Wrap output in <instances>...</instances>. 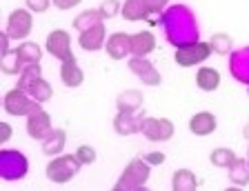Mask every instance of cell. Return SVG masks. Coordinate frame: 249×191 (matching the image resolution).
Wrapping results in <instances>:
<instances>
[{"label":"cell","mask_w":249,"mask_h":191,"mask_svg":"<svg viewBox=\"0 0 249 191\" xmlns=\"http://www.w3.org/2000/svg\"><path fill=\"white\" fill-rule=\"evenodd\" d=\"M247 162H249V149H247Z\"/></svg>","instance_id":"60d3db41"},{"label":"cell","mask_w":249,"mask_h":191,"mask_svg":"<svg viewBox=\"0 0 249 191\" xmlns=\"http://www.w3.org/2000/svg\"><path fill=\"white\" fill-rule=\"evenodd\" d=\"M11 134H14V129H11L9 122H0V145L9 142V140H11Z\"/></svg>","instance_id":"74e56055"},{"label":"cell","mask_w":249,"mask_h":191,"mask_svg":"<svg viewBox=\"0 0 249 191\" xmlns=\"http://www.w3.org/2000/svg\"><path fill=\"white\" fill-rule=\"evenodd\" d=\"M105 42H107L105 20L87 31H80V36H78V45L83 47L85 52H100V49H105Z\"/></svg>","instance_id":"9a60e30c"},{"label":"cell","mask_w":249,"mask_h":191,"mask_svg":"<svg viewBox=\"0 0 249 191\" xmlns=\"http://www.w3.org/2000/svg\"><path fill=\"white\" fill-rule=\"evenodd\" d=\"M52 116L47 114L42 107H38L36 111H31L29 116H27V134H29V138L34 140H45L47 134L52 131Z\"/></svg>","instance_id":"8fae6325"},{"label":"cell","mask_w":249,"mask_h":191,"mask_svg":"<svg viewBox=\"0 0 249 191\" xmlns=\"http://www.w3.org/2000/svg\"><path fill=\"white\" fill-rule=\"evenodd\" d=\"M80 2H83V0H52V5L60 11H69V9H73V7H78Z\"/></svg>","instance_id":"d590c367"},{"label":"cell","mask_w":249,"mask_h":191,"mask_svg":"<svg viewBox=\"0 0 249 191\" xmlns=\"http://www.w3.org/2000/svg\"><path fill=\"white\" fill-rule=\"evenodd\" d=\"M0 69H2V73H7V76H16V73H20L22 69H25V65L20 62L16 49H9V52L0 53Z\"/></svg>","instance_id":"4316f807"},{"label":"cell","mask_w":249,"mask_h":191,"mask_svg":"<svg viewBox=\"0 0 249 191\" xmlns=\"http://www.w3.org/2000/svg\"><path fill=\"white\" fill-rule=\"evenodd\" d=\"M229 73L236 83L245 85V87L249 85V47L229 53Z\"/></svg>","instance_id":"7c38bea8"},{"label":"cell","mask_w":249,"mask_h":191,"mask_svg":"<svg viewBox=\"0 0 249 191\" xmlns=\"http://www.w3.org/2000/svg\"><path fill=\"white\" fill-rule=\"evenodd\" d=\"M120 9H123V2L120 0H103L98 7V11L103 14L105 20H111V18H116V16L120 14Z\"/></svg>","instance_id":"d6a6232c"},{"label":"cell","mask_w":249,"mask_h":191,"mask_svg":"<svg viewBox=\"0 0 249 191\" xmlns=\"http://www.w3.org/2000/svg\"><path fill=\"white\" fill-rule=\"evenodd\" d=\"M160 27L165 31V40L171 47H185L200 40V29H198L196 14L187 5H169L162 11Z\"/></svg>","instance_id":"6da1fadb"},{"label":"cell","mask_w":249,"mask_h":191,"mask_svg":"<svg viewBox=\"0 0 249 191\" xmlns=\"http://www.w3.org/2000/svg\"><path fill=\"white\" fill-rule=\"evenodd\" d=\"M45 49L49 56H53L60 62L71 58L73 52H71V36H69V31H65V29L49 31V34H47V40H45Z\"/></svg>","instance_id":"30bf717a"},{"label":"cell","mask_w":249,"mask_h":191,"mask_svg":"<svg viewBox=\"0 0 249 191\" xmlns=\"http://www.w3.org/2000/svg\"><path fill=\"white\" fill-rule=\"evenodd\" d=\"M243 136H245V138H247V140H249V122H247V124H245V129H243Z\"/></svg>","instance_id":"ab89813d"},{"label":"cell","mask_w":249,"mask_h":191,"mask_svg":"<svg viewBox=\"0 0 249 191\" xmlns=\"http://www.w3.org/2000/svg\"><path fill=\"white\" fill-rule=\"evenodd\" d=\"M38 78H42L40 62H38V65H27V67L18 73V85H16V87H20V89H25V91H29V87L36 83Z\"/></svg>","instance_id":"f546056e"},{"label":"cell","mask_w":249,"mask_h":191,"mask_svg":"<svg viewBox=\"0 0 249 191\" xmlns=\"http://www.w3.org/2000/svg\"><path fill=\"white\" fill-rule=\"evenodd\" d=\"M142 158H145L151 167H158V165H162V162H165V154H160V151H149V154H145Z\"/></svg>","instance_id":"8d00e7d4"},{"label":"cell","mask_w":249,"mask_h":191,"mask_svg":"<svg viewBox=\"0 0 249 191\" xmlns=\"http://www.w3.org/2000/svg\"><path fill=\"white\" fill-rule=\"evenodd\" d=\"M209 45H212V52L216 53V56H229V53L233 52V40L229 34H225V31H218V34H213L212 38H209Z\"/></svg>","instance_id":"f1b7e54d"},{"label":"cell","mask_w":249,"mask_h":191,"mask_svg":"<svg viewBox=\"0 0 249 191\" xmlns=\"http://www.w3.org/2000/svg\"><path fill=\"white\" fill-rule=\"evenodd\" d=\"M80 162H78L76 154H65V156H53L49 165H47L45 174L47 180H52L53 185H67L69 180L76 178V174L80 171Z\"/></svg>","instance_id":"3957f363"},{"label":"cell","mask_w":249,"mask_h":191,"mask_svg":"<svg viewBox=\"0 0 249 191\" xmlns=\"http://www.w3.org/2000/svg\"><path fill=\"white\" fill-rule=\"evenodd\" d=\"M216 127H218V120L212 111H198V114H194L189 118V131L194 136H198V138H205V136L213 134Z\"/></svg>","instance_id":"e0dca14e"},{"label":"cell","mask_w":249,"mask_h":191,"mask_svg":"<svg viewBox=\"0 0 249 191\" xmlns=\"http://www.w3.org/2000/svg\"><path fill=\"white\" fill-rule=\"evenodd\" d=\"M103 14H100L98 9H87V11H80V14L73 18V29H78V34L80 31H87L91 29V27H96L98 22H103Z\"/></svg>","instance_id":"484cf974"},{"label":"cell","mask_w":249,"mask_h":191,"mask_svg":"<svg viewBox=\"0 0 249 191\" xmlns=\"http://www.w3.org/2000/svg\"><path fill=\"white\" fill-rule=\"evenodd\" d=\"M25 5L31 14H45L52 5V0H25Z\"/></svg>","instance_id":"e575fe53"},{"label":"cell","mask_w":249,"mask_h":191,"mask_svg":"<svg viewBox=\"0 0 249 191\" xmlns=\"http://www.w3.org/2000/svg\"><path fill=\"white\" fill-rule=\"evenodd\" d=\"M60 80H62V85H65V87H69V89H76V87H80V85L85 83V71L80 69L76 56L67 58V60H62V65H60Z\"/></svg>","instance_id":"2e32d148"},{"label":"cell","mask_w":249,"mask_h":191,"mask_svg":"<svg viewBox=\"0 0 249 191\" xmlns=\"http://www.w3.org/2000/svg\"><path fill=\"white\" fill-rule=\"evenodd\" d=\"M120 16L129 22H138V20H147L149 11L142 5V0H124L123 9H120Z\"/></svg>","instance_id":"cb8c5ba5"},{"label":"cell","mask_w":249,"mask_h":191,"mask_svg":"<svg viewBox=\"0 0 249 191\" xmlns=\"http://www.w3.org/2000/svg\"><path fill=\"white\" fill-rule=\"evenodd\" d=\"M151 176V165L140 156L134 160L127 162L124 171L120 174V178L116 180L114 191H134V189H142V187L149 182Z\"/></svg>","instance_id":"7a4b0ae2"},{"label":"cell","mask_w":249,"mask_h":191,"mask_svg":"<svg viewBox=\"0 0 249 191\" xmlns=\"http://www.w3.org/2000/svg\"><path fill=\"white\" fill-rule=\"evenodd\" d=\"M247 96H249V85H247Z\"/></svg>","instance_id":"b9f144b4"},{"label":"cell","mask_w":249,"mask_h":191,"mask_svg":"<svg viewBox=\"0 0 249 191\" xmlns=\"http://www.w3.org/2000/svg\"><path fill=\"white\" fill-rule=\"evenodd\" d=\"M9 42H11L9 34H7V31H2V34H0V53L9 52V49H11V47H9Z\"/></svg>","instance_id":"f35d334b"},{"label":"cell","mask_w":249,"mask_h":191,"mask_svg":"<svg viewBox=\"0 0 249 191\" xmlns=\"http://www.w3.org/2000/svg\"><path fill=\"white\" fill-rule=\"evenodd\" d=\"M34 29V16L29 9H14L7 18V34H9L11 40H27V36Z\"/></svg>","instance_id":"ba28073f"},{"label":"cell","mask_w":249,"mask_h":191,"mask_svg":"<svg viewBox=\"0 0 249 191\" xmlns=\"http://www.w3.org/2000/svg\"><path fill=\"white\" fill-rule=\"evenodd\" d=\"M233 160H236V154H233V149H229V147H216V149H212V154H209V162H212L213 167H218V169H229Z\"/></svg>","instance_id":"83f0119b"},{"label":"cell","mask_w":249,"mask_h":191,"mask_svg":"<svg viewBox=\"0 0 249 191\" xmlns=\"http://www.w3.org/2000/svg\"><path fill=\"white\" fill-rule=\"evenodd\" d=\"M229 182L233 187H247L249 185V162L247 158H236L229 167Z\"/></svg>","instance_id":"603a6c76"},{"label":"cell","mask_w":249,"mask_h":191,"mask_svg":"<svg viewBox=\"0 0 249 191\" xmlns=\"http://www.w3.org/2000/svg\"><path fill=\"white\" fill-rule=\"evenodd\" d=\"M156 49V36L151 31H136L131 34V56H149Z\"/></svg>","instance_id":"d6986e66"},{"label":"cell","mask_w":249,"mask_h":191,"mask_svg":"<svg viewBox=\"0 0 249 191\" xmlns=\"http://www.w3.org/2000/svg\"><path fill=\"white\" fill-rule=\"evenodd\" d=\"M42 142V154L49 156V158H53V156H60L62 149H65V145H67V131L65 129H52L49 134H47L45 140H40Z\"/></svg>","instance_id":"ac0fdd59"},{"label":"cell","mask_w":249,"mask_h":191,"mask_svg":"<svg viewBox=\"0 0 249 191\" xmlns=\"http://www.w3.org/2000/svg\"><path fill=\"white\" fill-rule=\"evenodd\" d=\"M212 45L209 42H202V40H196L192 45H185V47H178L174 52V60H176L178 67L182 69H189V67H196V65H202L212 56Z\"/></svg>","instance_id":"8992f818"},{"label":"cell","mask_w":249,"mask_h":191,"mask_svg":"<svg viewBox=\"0 0 249 191\" xmlns=\"http://www.w3.org/2000/svg\"><path fill=\"white\" fill-rule=\"evenodd\" d=\"M145 111H118L114 118V131L118 136H134L140 134V127H142V120H145Z\"/></svg>","instance_id":"4fadbf2b"},{"label":"cell","mask_w":249,"mask_h":191,"mask_svg":"<svg viewBox=\"0 0 249 191\" xmlns=\"http://www.w3.org/2000/svg\"><path fill=\"white\" fill-rule=\"evenodd\" d=\"M38 107H42L38 100H34L29 96V91L25 89L16 87V89H9L5 93V100H2V109H5L9 116H16V118H22V116H29L31 111H36Z\"/></svg>","instance_id":"5b68a950"},{"label":"cell","mask_w":249,"mask_h":191,"mask_svg":"<svg viewBox=\"0 0 249 191\" xmlns=\"http://www.w3.org/2000/svg\"><path fill=\"white\" fill-rule=\"evenodd\" d=\"M29 171L27 156L18 149H0V178L7 182L22 180Z\"/></svg>","instance_id":"277c9868"},{"label":"cell","mask_w":249,"mask_h":191,"mask_svg":"<svg viewBox=\"0 0 249 191\" xmlns=\"http://www.w3.org/2000/svg\"><path fill=\"white\" fill-rule=\"evenodd\" d=\"M105 52L111 60H124L127 56H131V36L124 31H116V34L107 36Z\"/></svg>","instance_id":"5bb4252c"},{"label":"cell","mask_w":249,"mask_h":191,"mask_svg":"<svg viewBox=\"0 0 249 191\" xmlns=\"http://www.w3.org/2000/svg\"><path fill=\"white\" fill-rule=\"evenodd\" d=\"M18 52V58H20L22 65H38L42 58V47L38 42H31V40H20V45L16 47Z\"/></svg>","instance_id":"7402d4cb"},{"label":"cell","mask_w":249,"mask_h":191,"mask_svg":"<svg viewBox=\"0 0 249 191\" xmlns=\"http://www.w3.org/2000/svg\"><path fill=\"white\" fill-rule=\"evenodd\" d=\"M29 96L34 100H38L40 104H45L47 100H52V96H53V89H52V85L47 83L45 78H38L36 83L29 87Z\"/></svg>","instance_id":"1f68e13d"},{"label":"cell","mask_w":249,"mask_h":191,"mask_svg":"<svg viewBox=\"0 0 249 191\" xmlns=\"http://www.w3.org/2000/svg\"><path fill=\"white\" fill-rule=\"evenodd\" d=\"M127 67H129V71L134 73L142 85H147V87H158V85L162 83L160 71L154 67V62H149L147 56H131L129 62H127Z\"/></svg>","instance_id":"52a82bcc"},{"label":"cell","mask_w":249,"mask_h":191,"mask_svg":"<svg viewBox=\"0 0 249 191\" xmlns=\"http://www.w3.org/2000/svg\"><path fill=\"white\" fill-rule=\"evenodd\" d=\"M142 100H145V96H142V91H138V89H124V91L118 93V98H116V109L118 111H140V107H142Z\"/></svg>","instance_id":"ffe728a7"},{"label":"cell","mask_w":249,"mask_h":191,"mask_svg":"<svg viewBox=\"0 0 249 191\" xmlns=\"http://www.w3.org/2000/svg\"><path fill=\"white\" fill-rule=\"evenodd\" d=\"M76 158H78V162H80V165H93V162H96V158H98V156H96V149H93V147H89V145H80L76 149Z\"/></svg>","instance_id":"836d02e7"},{"label":"cell","mask_w":249,"mask_h":191,"mask_svg":"<svg viewBox=\"0 0 249 191\" xmlns=\"http://www.w3.org/2000/svg\"><path fill=\"white\" fill-rule=\"evenodd\" d=\"M174 131H176V127L169 118H149L147 116L142 120V127H140V134L149 142H167V140H171Z\"/></svg>","instance_id":"9c48e42d"},{"label":"cell","mask_w":249,"mask_h":191,"mask_svg":"<svg viewBox=\"0 0 249 191\" xmlns=\"http://www.w3.org/2000/svg\"><path fill=\"white\" fill-rule=\"evenodd\" d=\"M142 5H145L147 11H149L147 22H149V25H160L162 11L169 7V0H142Z\"/></svg>","instance_id":"4dcf8cb0"},{"label":"cell","mask_w":249,"mask_h":191,"mask_svg":"<svg viewBox=\"0 0 249 191\" xmlns=\"http://www.w3.org/2000/svg\"><path fill=\"white\" fill-rule=\"evenodd\" d=\"M220 71L213 67H200L196 71V85L200 91H216L220 87Z\"/></svg>","instance_id":"44dd1931"},{"label":"cell","mask_w":249,"mask_h":191,"mask_svg":"<svg viewBox=\"0 0 249 191\" xmlns=\"http://www.w3.org/2000/svg\"><path fill=\"white\" fill-rule=\"evenodd\" d=\"M198 187V178L194 171L189 169H178L171 176V189L176 191H194Z\"/></svg>","instance_id":"d4e9b609"}]
</instances>
